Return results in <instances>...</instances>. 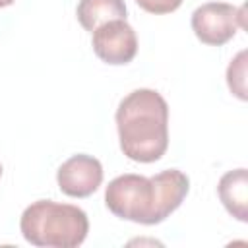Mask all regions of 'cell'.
<instances>
[{
	"mask_svg": "<svg viewBox=\"0 0 248 248\" xmlns=\"http://www.w3.org/2000/svg\"><path fill=\"white\" fill-rule=\"evenodd\" d=\"M19 231L33 246L76 248L89 232V219L78 205L39 200L27 205L21 213Z\"/></svg>",
	"mask_w": 248,
	"mask_h": 248,
	"instance_id": "3",
	"label": "cell"
},
{
	"mask_svg": "<svg viewBox=\"0 0 248 248\" xmlns=\"http://www.w3.org/2000/svg\"><path fill=\"white\" fill-rule=\"evenodd\" d=\"M76 16L79 25L93 33L107 21L126 19V4L124 0H79Z\"/></svg>",
	"mask_w": 248,
	"mask_h": 248,
	"instance_id": "8",
	"label": "cell"
},
{
	"mask_svg": "<svg viewBox=\"0 0 248 248\" xmlns=\"http://www.w3.org/2000/svg\"><path fill=\"white\" fill-rule=\"evenodd\" d=\"M16 0H0V8H6V6H12Z\"/></svg>",
	"mask_w": 248,
	"mask_h": 248,
	"instance_id": "11",
	"label": "cell"
},
{
	"mask_svg": "<svg viewBox=\"0 0 248 248\" xmlns=\"http://www.w3.org/2000/svg\"><path fill=\"white\" fill-rule=\"evenodd\" d=\"M136 4L149 14L163 16V14H170V12L178 10L182 0H136Z\"/></svg>",
	"mask_w": 248,
	"mask_h": 248,
	"instance_id": "10",
	"label": "cell"
},
{
	"mask_svg": "<svg viewBox=\"0 0 248 248\" xmlns=\"http://www.w3.org/2000/svg\"><path fill=\"white\" fill-rule=\"evenodd\" d=\"M56 182L62 194L70 198H87L103 182V165L93 155H72L58 167Z\"/></svg>",
	"mask_w": 248,
	"mask_h": 248,
	"instance_id": "6",
	"label": "cell"
},
{
	"mask_svg": "<svg viewBox=\"0 0 248 248\" xmlns=\"http://www.w3.org/2000/svg\"><path fill=\"white\" fill-rule=\"evenodd\" d=\"M190 190V180L178 169H167L151 178L141 174H120L105 190V203L120 219L157 225L165 221Z\"/></svg>",
	"mask_w": 248,
	"mask_h": 248,
	"instance_id": "1",
	"label": "cell"
},
{
	"mask_svg": "<svg viewBox=\"0 0 248 248\" xmlns=\"http://www.w3.org/2000/svg\"><path fill=\"white\" fill-rule=\"evenodd\" d=\"M93 52L107 64L122 66L138 54V37L126 19H112L91 33Z\"/></svg>",
	"mask_w": 248,
	"mask_h": 248,
	"instance_id": "5",
	"label": "cell"
},
{
	"mask_svg": "<svg viewBox=\"0 0 248 248\" xmlns=\"http://www.w3.org/2000/svg\"><path fill=\"white\" fill-rule=\"evenodd\" d=\"M227 83L229 89L240 99L246 101V50H240L234 60H231L229 68H227Z\"/></svg>",
	"mask_w": 248,
	"mask_h": 248,
	"instance_id": "9",
	"label": "cell"
},
{
	"mask_svg": "<svg viewBox=\"0 0 248 248\" xmlns=\"http://www.w3.org/2000/svg\"><path fill=\"white\" fill-rule=\"evenodd\" d=\"M0 176H2V163H0Z\"/></svg>",
	"mask_w": 248,
	"mask_h": 248,
	"instance_id": "12",
	"label": "cell"
},
{
	"mask_svg": "<svg viewBox=\"0 0 248 248\" xmlns=\"http://www.w3.org/2000/svg\"><path fill=\"white\" fill-rule=\"evenodd\" d=\"M219 200L225 209L238 221H248V172L246 169H234L221 176L217 184Z\"/></svg>",
	"mask_w": 248,
	"mask_h": 248,
	"instance_id": "7",
	"label": "cell"
},
{
	"mask_svg": "<svg viewBox=\"0 0 248 248\" xmlns=\"http://www.w3.org/2000/svg\"><path fill=\"white\" fill-rule=\"evenodd\" d=\"M122 153L136 163H155L169 147V105L155 89H134L116 108Z\"/></svg>",
	"mask_w": 248,
	"mask_h": 248,
	"instance_id": "2",
	"label": "cell"
},
{
	"mask_svg": "<svg viewBox=\"0 0 248 248\" xmlns=\"http://www.w3.org/2000/svg\"><path fill=\"white\" fill-rule=\"evenodd\" d=\"M190 23L203 45L223 46L236 35L238 27H244V8L227 2H207L194 10Z\"/></svg>",
	"mask_w": 248,
	"mask_h": 248,
	"instance_id": "4",
	"label": "cell"
}]
</instances>
